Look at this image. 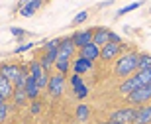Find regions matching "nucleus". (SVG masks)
Masks as SVG:
<instances>
[{
  "label": "nucleus",
  "mask_w": 151,
  "mask_h": 124,
  "mask_svg": "<svg viewBox=\"0 0 151 124\" xmlns=\"http://www.w3.org/2000/svg\"><path fill=\"white\" fill-rule=\"evenodd\" d=\"M137 59L139 55L137 53H126L116 61V75L118 77H132L134 71H137Z\"/></svg>",
  "instance_id": "obj_1"
},
{
  "label": "nucleus",
  "mask_w": 151,
  "mask_h": 124,
  "mask_svg": "<svg viewBox=\"0 0 151 124\" xmlns=\"http://www.w3.org/2000/svg\"><path fill=\"white\" fill-rule=\"evenodd\" d=\"M128 96V102L129 104H143V102H147L151 99V83L143 85V87H139V89L132 91Z\"/></svg>",
  "instance_id": "obj_2"
},
{
  "label": "nucleus",
  "mask_w": 151,
  "mask_h": 124,
  "mask_svg": "<svg viewBox=\"0 0 151 124\" xmlns=\"http://www.w3.org/2000/svg\"><path fill=\"white\" fill-rule=\"evenodd\" d=\"M45 89H47V93H49L51 96H61L63 91H65V75H61V73L51 75Z\"/></svg>",
  "instance_id": "obj_3"
},
{
  "label": "nucleus",
  "mask_w": 151,
  "mask_h": 124,
  "mask_svg": "<svg viewBox=\"0 0 151 124\" xmlns=\"http://www.w3.org/2000/svg\"><path fill=\"white\" fill-rule=\"evenodd\" d=\"M29 77H34V79H35L39 91L47 87V81H49V77H47V71H43V69H41L39 61H34L32 65H29Z\"/></svg>",
  "instance_id": "obj_4"
},
{
  "label": "nucleus",
  "mask_w": 151,
  "mask_h": 124,
  "mask_svg": "<svg viewBox=\"0 0 151 124\" xmlns=\"http://www.w3.org/2000/svg\"><path fill=\"white\" fill-rule=\"evenodd\" d=\"M135 116V108H120V110H114L110 114V120L112 122H120V124H132Z\"/></svg>",
  "instance_id": "obj_5"
},
{
  "label": "nucleus",
  "mask_w": 151,
  "mask_h": 124,
  "mask_svg": "<svg viewBox=\"0 0 151 124\" xmlns=\"http://www.w3.org/2000/svg\"><path fill=\"white\" fill-rule=\"evenodd\" d=\"M20 73H22V67H20V65H12L10 63V65H2V67H0V75H2L4 79H8L12 85L16 83Z\"/></svg>",
  "instance_id": "obj_6"
},
{
  "label": "nucleus",
  "mask_w": 151,
  "mask_h": 124,
  "mask_svg": "<svg viewBox=\"0 0 151 124\" xmlns=\"http://www.w3.org/2000/svg\"><path fill=\"white\" fill-rule=\"evenodd\" d=\"M71 40H73V44H75V47H84V45H88V44H92V32L90 30H83V32H77V34H73L71 36Z\"/></svg>",
  "instance_id": "obj_7"
},
{
  "label": "nucleus",
  "mask_w": 151,
  "mask_h": 124,
  "mask_svg": "<svg viewBox=\"0 0 151 124\" xmlns=\"http://www.w3.org/2000/svg\"><path fill=\"white\" fill-rule=\"evenodd\" d=\"M118 53H120V44L108 41L106 45H102V47H100V57L104 59V61H112Z\"/></svg>",
  "instance_id": "obj_8"
},
{
  "label": "nucleus",
  "mask_w": 151,
  "mask_h": 124,
  "mask_svg": "<svg viewBox=\"0 0 151 124\" xmlns=\"http://www.w3.org/2000/svg\"><path fill=\"white\" fill-rule=\"evenodd\" d=\"M83 59H86V61H94V59H98L100 57V47L96 44H88L84 45V47H81V55Z\"/></svg>",
  "instance_id": "obj_9"
},
{
  "label": "nucleus",
  "mask_w": 151,
  "mask_h": 124,
  "mask_svg": "<svg viewBox=\"0 0 151 124\" xmlns=\"http://www.w3.org/2000/svg\"><path fill=\"white\" fill-rule=\"evenodd\" d=\"M75 44H73V40L71 38H65V40H61L59 41V47H57V55H63V57H69L71 59V55L75 53Z\"/></svg>",
  "instance_id": "obj_10"
},
{
  "label": "nucleus",
  "mask_w": 151,
  "mask_h": 124,
  "mask_svg": "<svg viewBox=\"0 0 151 124\" xmlns=\"http://www.w3.org/2000/svg\"><path fill=\"white\" fill-rule=\"evenodd\" d=\"M71 85H73V89H75V95H77V99H84V96L88 95V89H86V85L83 83L81 75H73Z\"/></svg>",
  "instance_id": "obj_11"
},
{
  "label": "nucleus",
  "mask_w": 151,
  "mask_h": 124,
  "mask_svg": "<svg viewBox=\"0 0 151 124\" xmlns=\"http://www.w3.org/2000/svg\"><path fill=\"white\" fill-rule=\"evenodd\" d=\"M151 122V107H139L135 110L134 124H149Z\"/></svg>",
  "instance_id": "obj_12"
},
{
  "label": "nucleus",
  "mask_w": 151,
  "mask_h": 124,
  "mask_svg": "<svg viewBox=\"0 0 151 124\" xmlns=\"http://www.w3.org/2000/svg\"><path fill=\"white\" fill-rule=\"evenodd\" d=\"M108 41H110V30H106V28H98L94 34H92V44H96L98 47L106 45Z\"/></svg>",
  "instance_id": "obj_13"
},
{
  "label": "nucleus",
  "mask_w": 151,
  "mask_h": 124,
  "mask_svg": "<svg viewBox=\"0 0 151 124\" xmlns=\"http://www.w3.org/2000/svg\"><path fill=\"white\" fill-rule=\"evenodd\" d=\"M90 69H92V61H86V59H83V57H77V59L73 61L75 75H84V73H88Z\"/></svg>",
  "instance_id": "obj_14"
},
{
  "label": "nucleus",
  "mask_w": 151,
  "mask_h": 124,
  "mask_svg": "<svg viewBox=\"0 0 151 124\" xmlns=\"http://www.w3.org/2000/svg\"><path fill=\"white\" fill-rule=\"evenodd\" d=\"M12 95H14V85L0 75V99L6 101V99H12Z\"/></svg>",
  "instance_id": "obj_15"
},
{
  "label": "nucleus",
  "mask_w": 151,
  "mask_h": 124,
  "mask_svg": "<svg viewBox=\"0 0 151 124\" xmlns=\"http://www.w3.org/2000/svg\"><path fill=\"white\" fill-rule=\"evenodd\" d=\"M24 91H26V96H28V99H37V95H39V87H37V83H35L34 77H29V75H28Z\"/></svg>",
  "instance_id": "obj_16"
},
{
  "label": "nucleus",
  "mask_w": 151,
  "mask_h": 124,
  "mask_svg": "<svg viewBox=\"0 0 151 124\" xmlns=\"http://www.w3.org/2000/svg\"><path fill=\"white\" fill-rule=\"evenodd\" d=\"M57 67V71L61 75H65L69 71V67H71V59L69 57H63V55H57V59H55V63H53Z\"/></svg>",
  "instance_id": "obj_17"
},
{
  "label": "nucleus",
  "mask_w": 151,
  "mask_h": 124,
  "mask_svg": "<svg viewBox=\"0 0 151 124\" xmlns=\"http://www.w3.org/2000/svg\"><path fill=\"white\" fill-rule=\"evenodd\" d=\"M39 6H41V0L29 2V4H26V6H22V8H20V14H22V16H26V18H29V16H34V14H35V10H37Z\"/></svg>",
  "instance_id": "obj_18"
},
{
  "label": "nucleus",
  "mask_w": 151,
  "mask_h": 124,
  "mask_svg": "<svg viewBox=\"0 0 151 124\" xmlns=\"http://www.w3.org/2000/svg\"><path fill=\"white\" fill-rule=\"evenodd\" d=\"M88 114H90V108L86 104H78L77 107V120L84 122V120H88Z\"/></svg>",
  "instance_id": "obj_19"
},
{
  "label": "nucleus",
  "mask_w": 151,
  "mask_h": 124,
  "mask_svg": "<svg viewBox=\"0 0 151 124\" xmlns=\"http://www.w3.org/2000/svg\"><path fill=\"white\" fill-rule=\"evenodd\" d=\"M12 99H14V102H16V104H24L28 96H26V91H24V89H14Z\"/></svg>",
  "instance_id": "obj_20"
},
{
  "label": "nucleus",
  "mask_w": 151,
  "mask_h": 124,
  "mask_svg": "<svg viewBox=\"0 0 151 124\" xmlns=\"http://www.w3.org/2000/svg\"><path fill=\"white\" fill-rule=\"evenodd\" d=\"M151 67V55H139V59H137V71H141V69H147Z\"/></svg>",
  "instance_id": "obj_21"
},
{
  "label": "nucleus",
  "mask_w": 151,
  "mask_h": 124,
  "mask_svg": "<svg viewBox=\"0 0 151 124\" xmlns=\"http://www.w3.org/2000/svg\"><path fill=\"white\" fill-rule=\"evenodd\" d=\"M141 4H143V2H134V4H128V6H124V8H120V10H118V16H124V14H128V12L135 10V8H139Z\"/></svg>",
  "instance_id": "obj_22"
},
{
  "label": "nucleus",
  "mask_w": 151,
  "mask_h": 124,
  "mask_svg": "<svg viewBox=\"0 0 151 124\" xmlns=\"http://www.w3.org/2000/svg\"><path fill=\"white\" fill-rule=\"evenodd\" d=\"M6 116H8V104H6V101L0 102V124L6 120Z\"/></svg>",
  "instance_id": "obj_23"
},
{
  "label": "nucleus",
  "mask_w": 151,
  "mask_h": 124,
  "mask_svg": "<svg viewBox=\"0 0 151 124\" xmlns=\"http://www.w3.org/2000/svg\"><path fill=\"white\" fill-rule=\"evenodd\" d=\"M86 16H88V14H86V12H78L77 16H75V20H73V24L75 26H77V24H83L84 20H86Z\"/></svg>",
  "instance_id": "obj_24"
},
{
  "label": "nucleus",
  "mask_w": 151,
  "mask_h": 124,
  "mask_svg": "<svg viewBox=\"0 0 151 124\" xmlns=\"http://www.w3.org/2000/svg\"><path fill=\"white\" fill-rule=\"evenodd\" d=\"M28 49H32V44H24V45H20L16 49V53H24V51H28Z\"/></svg>",
  "instance_id": "obj_25"
},
{
  "label": "nucleus",
  "mask_w": 151,
  "mask_h": 124,
  "mask_svg": "<svg viewBox=\"0 0 151 124\" xmlns=\"http://www.w3.org/2000/svg\"><path fill=\"white\" fill-rule=\"evenodd\" d=\"M10 32L16 36V38H22V36H24V30L22 28H10Z\"/></svg>",
  "instance_id": "obj_26"
},
{
  "label": "nucleus",
  "mask_w": 151,
  "mask_h": 124,
  "mask_svg": "<svg viewBox=\"0 0 151 124\" xmlns=\"http://www.w3.org/2000/svg\"><path fill=\"white\" fill-rule=\"evenodd\" d=\"M39 110H41V104H39V102H34V104H32V114H37Z\"/></svg>",
  "instance_id": "obj_27"
},
{
  "label": "nucleus",
  "mask_w": 151,
  "mask_h": 124,
  "mask_svg": "<svg viewBox=\"0 0 151 124\" xmlns=\"http://www.w3.org/2000/svg\"><path fill=\"white\" fill-rule=\"evenodd\" d=\"M110 41H112V44H120V36L114 34V32H110Z\"/></svg>",
  "instance_id": "obj_28"
},
{
  "label": "nucleus",
  "mask_w": 151,
  "mask_h": 124,
  "mask_svg": "<svg viewBox=\"0 0 151 124\" xmlns=\"http://www.w3.org/2000/svg\"><path fill=\"white\" fill-rule=\"evenodd\" d=\"M29 2H35V0H20V8L26 6V4H29Z\"/></svg>",
  "instance_id": "obj_29"
},
{
  "label": "nucleus",
  "mask_w": 151,
  "mask_h": 124,
  "mask_svg": "<svg viewBox=\"0 0 151 124\" xmlns=\"http://www.w3.org/2000/svg\"><path fill=\"white\" fill-rule=\"evenodd\" d=\"M102 124H120V122H112V120H108V122H102Z\"/></svg>",
  "instance_id": "obj_30"
},
{
  "label": "nucleus",
  "mask_w": 151,
  "mask_h": 124,
  "mask_svg": "<svg viewBox=\"0 0 151 124\" xmlns=\"http://www.w3.org/2000/svg\"><path fill=\"white\" fill-rule=\"evenodd\" d=\"M0 102H2V99H0Z\"/></svg>",
  "instance_id": "obj_31"
},
{
  "label": "nucleus",
  "mask_w": 151,
  "mask_h": 124,
  "mask_svg": "<svg viewBox=\"0 0 151 124\" xmlns=\"http://www.w3.org/2000/svg\"><path fill=\"white\" fill-rule=\"evenodd\" d=\"M149 101H151V99H149Z\"/></svg>",
  "instance_id": "obj_32"
}]
</instances>
